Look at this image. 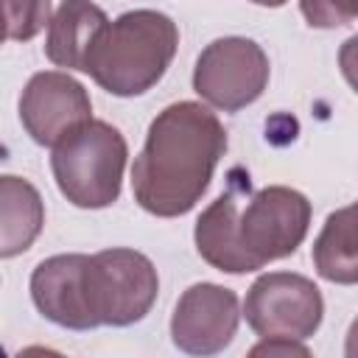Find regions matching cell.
<instances>
[{"label": "cell", "mask_w": 358, "mask_h": 358, "mask_svg": "<svg viewBox=\"0 0 358 358\" xmlns=\"http://www.w3.org/2000/svg\"><path fill=\"white\" fill-rule=\"evenodd\" d=\"M6 14V39L28 42L50 25V0H3Z\"/></svg>", "instance_id": "obj_14"}, {"label": "cell", "mask_w": 358, "mask_h": 358, "mask_svg": "<svg viewBox=\"0 0 358 358\" xmlns=\"http://www.w3.org/2000/svg\"><path fill=\"white\" fill-rule=\"evenodd\" d=\"M84 260L87 255H53L31 274L36 310L67 330H92L84 305Z\"/></svg>", "instance_id": "obj_10"}, {"label": "cell", "mask_w": 358, "mask_h": 358, "mask_svg": "<svg viewBox=\"0 0 358 358\" xmlns=\"http://www.w3.org/2000/svg\"><path fill=\"white\" fill-rule=\"evenodd\" d=\"M176 48L179 28L168 14L154 8L126 11L101 31L84 73L117 98L143 95L165 76Z\"/></svg>", "instance_id": "obj_3"}, {"label": "cell", "mask_w": 358, "mask_h": 358, "mask_svg": "<svg viewBox=\"0 0 358 358\" xmlns=\"http://www.w3.org/2000/svg\"><path fill=\"white\" fill-rule=\"evenodd\" d=\"M20 120L34 143L56 145L92 120V101L73 76L42 70L28 78L20 95Z\"/></svg>", "instance_id": "obj_8"}, {"label": "cell", "mask_w": 358, "mask_h": 358, "mask_svg": "<svg viewBox=\"0 0 358 358\" xmlns=\"http://www.w3.org/2000/svg\"><path fill=\"white\" fill-rule=\"evenodd\" d=\"M241 308L232 288L215 282L190 285L171 316V338L182 352L190 355H215L238 333Z\"/></svg>", "instance_id": "obj_9"}, {"label": "cell", "mask_w": 358, "mask_h": 358, "mask_svg": "<svg viewBox=\"0 0 358 358\" xmlns=\"http://www.w3.org/2000/svg\"><path fill=\"white\" fill-rule=\"evenodd\" d=\"M316 274L327 282H358V201L330 213L313 241Z\"/></svg>", "instance_id": "obj_12"}, {"label": "cell", "mask_w": 358, "mask_h": 358, "mask_svg": "<svg viewBox=\"0 0 358 358\" xmlns=\"http://www.w3.org/2000/svg\"><path fill=\"white\" fill-rule=\"evenodd\" d=\"M252 3H257V6H268V8H277V6H282V3H288V0H252Z\"/></svg>", "instance_id": "obj_19"}, {"label": "cell", "mask_w": 358, "mask_h": 358, "mask_svg": "<svg viewBox=\"0 0 358 358\" xmlns=\"http://www.w3.org/2000/svg\"><path fill=\"white\" fill-rule=\"evenodd\" d=\"M249 355H268V358H274V355H302V358H308L310 355V350L305 347V344H299V338H285V336H271V338H263L260 344H255L252 350H249Z\"/></svg>", "instance_id": "obj_16"}, {"label": "cell", "mask_w": 358, "mask_h": 358, "mask_svg": "<svg viewBox=\"0 0 358 358\" xmlns=\"http://www.w3.org/2000/svg\"><path fill=\"white\" fill-rule=\"evenodd\" d=\"M310 227V201L285 185L252 193L249 173L235 168L227 190L199 215V255L218 271L246 274L294 255Z\"/></svg>", "instance_id": "obj_1"}, {"label": "cell", "mask_w": 358, "mask_h": 358, "mask_svg": "<svg viewBox=\"0 0 358 358\" xmlns=\"http://www.w3.org/2000/svg\"><path fill=\"white\" fill-rule=\"evenodd\" d=\"M106 25L109 20L103 8L95 6L92 0H64L48 25V39H45L48 59L56 67L84 73V62Z\"/></svg>", "instance_id": "obj_11"}, {"label": "cell", "mask_w": 358, "mask_h": 358, "mask_svg": "<svg viewBox=\"0 0 358 358\" xmlns=\"http://www.w3.org/2000/svg\"><path fill=\"white\" fill-rule=\"evenodd\" d=\"M344 352L350 355V358H358V319L350 324V330H347V344H344Z\"/></svg>", "instance_id": "obj_18"}, {"label": "cell", "mask_w": 358, "mask_h": 358, "mask_svg": "<svg viewBox=\"0 0 358 358\" xmlns=\"http://www.w3.org/2000/svg\"><path fill=\"white\" fill-rule=\"evenodd\" d=\"M299 11L313 28H338L358 20V0H299Z\"/></svg>", "instance_id": "obj_15"}, {"label": "cell", "mask_w": 358, "mask_h": 358, "mask_svg": "<svg viewBox=\"0 0 358 358\" xmlns=\"http://www.w3.org/2000/svg\"><path fill=\"white\" fill-rule=\"evenodd\" d=\"M338 67H341V76L347 78V84L358 92V34L350 36L341 50H338Z\"/></svg>", "instance_id": "obj_17"}, {"label": "cell", "mask_w": 358, "mask_h": 358, "mask_svg": "<svg viewBox=\"0 0 358 358\" xmlns=\"http://www.w3.org/2000/svg\"><path fill=\"white\" fill-rule=\"evenodd\" d=\"M268 73V56L257 42L246 36H221L199 53L193 90L210 106L238 112L263 95Z\"/></svg>", "instance_id": "obj_6"}, {"label": "cell", "mask_w": 358, "mask_h": 358, "mask_svg": "<svg viewBox=\"0 0 358 358\" xmlns=\"http://www.w3.org/2000/svg\"><path fill=\"white\" fill-rule=\"evenodd\" d=\"M45 224V204L39 190L20 176L0 179V257L25 252Z\"/></svg>", "instance_id": "obj_13"}, {"label": "cell", "mask_w": 358, "mask_h": 358, "mask_svg": "<svg viewBox=\"0 0 358 358\" xmlns=\"http://www.w3.org/2000/svg\"><path fill=\"white\" fill-rule=\"evenodd\" d=\"M243 316L260 338L285 336L305 341L322 324L324 299L313 280L294 271H268L249 285Z\"/></svg>", "instance_id": "obj_7"}, {"label": "cell", "mask_w": 358, "mask_h": 358, "mask_svg": "<svg viewBox=\"0 0 358 358\" xmlns=\"http://www.w3.org/2000/svg\"><path fill=\"white\" fill-rule=\"evenodd\" d=\"M227 151V131L199 101L165 106L148 126L145 145L131 165L134 201L159 218L190 213Z\"/></svg>", "instance_id": "obj_2"}, {"label": "cell", "mask_w": 358, "mask_h": 358, "mask_svg": "<svg viewBox=\"0 0 358 358\" xmlns=\"http://www.w3.org/2000/svg\"><path fill=\"white\" fill-rule=\"evenodd\" d=\"M129 145L106 120H87L53 145L50 171L62 196L81 210H101L117 201Z\"/></svg>", "instance_id": "obj_4"}, {"label": "cell", "mask_w": 358, "mask_h": 358, "mask_svg": "<svg viewBox=\"0 0 358 358\" xmlns=\"http://www.w3.org/2000/svg\"><path fill=\"white\" fill-rule=\"evenodd\" d=\"M159 277L137 249H103L84 260V305L92 327H126L157 302Z\"/></svg>", "instance_id": "obj_5"}]
</instances>
